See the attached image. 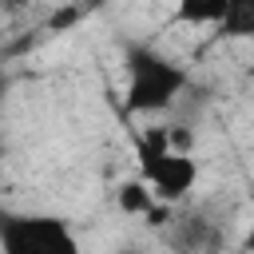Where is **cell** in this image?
<instances>
[{
    "mask_svg": "<svg viewBox=\"0 0 254 254\" xmlns=\"http://www.w3.org/2000/svg\"><path fill=\"white\" fill-rule=\"evenodd\" d=\"M0 250L4 254H75L79 238L60 214H20L0 210Z\"/></svg>",
    "mask_w": 254,
    "mask_h": 254,
    "instance_id": "2",
    "label": "cell"
},
{
    "mask_svg": "<svg viewBox=\"0 0 254 254\" xmlns=\"http://www.w3.org/2000/svg\"><path fill=\"white\" fill-rule=\"evenodd\" d=\"M171 151V131L167 127H143L135 135V163H139V179H147L155 171V163Z\"/></svg>",
    "mask_w": 254,
    "mask_h": 254,
    "instance_id": "4",
    "label": "cell"
},
{
    "mask_svg": "<svg viewBox=\"0 0 254 254\" xmlns=\"http://www.w3.org/2000/svg\"><path fill=\"white\" fill-rule=\"evenodd\" d=\"M143 183L151 187L155 202H171V206H175L179 198H187V194L194 190V183H198V163L190 159V151H175V147H171Z\"/></svg>",
    "mask_w": 254,
    "mask_h": 254,
    "instance_id": "3",
    "label": "cell"
},
{
    "mask_svg": "<svg viewBox=\"0 0 254 254\" xmlns=\"http://www.w3.org/2000/svg\"><path fill=\"white\" fill-rule=\"evenodd\" d=\"M79 4H83V12H91V8H103L107 0H79Z\"/></svg>",
    "mask_w": 254,
    "mask_h": 254,
    "instance_id": "8",
    "label": "cell"
},
{
    "mask_svg": "<svg viewBox=\"0 0 254 254\" xmlns=\"http://www.w3.org/2000/svg\"><path fill=\"white\" fill-rule=\"evenodd\" d=\"M226 0H179L175 4V20L179 24H218Z\"/></svg>",
    "mask_w": 254,
    "mask_h": 254,
    "instance_id": "7",
    "label": "cell"
},
{
    "mask_svg": "<svg viewBox=\"0 0 254 254\" xmlns=\"http://www.w3.org/2000/svg\"><path fill=\"white\" fill-rule=\"evenodd\" d=\"M151 202H155V194H151V187H147L143 179H131V183H123V187L115 190V206H119L123 214H147Z\"/></svg>",
    "mask_w": 254,
    "mask_h": 254,
    "instance_id": "6",
    "label": "cell"
},
{
    "mask_svg": "<svg viewBox=\"0 0 254 254\" xmlns=\"http://www.w3.org/2000/svg\"><path fill=\"white\" fill-rule=\"evenodd\" d=\"M0 4H24V0H0Z\"/></svg>",
    "mask_w": 254,
    "mask_h": 254,
    "instance_id": "9",
    "label": "cell"
},
{
    "mask_svg": "<svg viewBox=\"0 0 254 254\" xmlns=\"http://www.w3.org/2000/svg\"><path fill=\"white\" fill-rule=\"evenodd\" d=\"M218 32L226 40H250L254 36V0H226L218 16Z\"/></svg>",
    "mask_w": 254,
    "mask_h": 254,
    "instance_id": "5",
    "label": "cell"
},
{
    "mask_svg": "<svg viewBox=\"0 0 254 254\" xmlns=\"http://www.w3.org/2000/svg\"><path fill=\"white\" fill-rule=\"evenodd\" d=\"M123 75H127V111H135V115L167 111L187 91V71L147 44H127Z\"/></svg>",
    "mask_w": 254,
    "mask_h": 254,
    "instance_id": "1",
    "label": "cell"
}]
</instances>
